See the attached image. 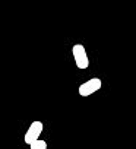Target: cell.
Masks as SVG:
<instances>
[{"label":"cell","mask_w":136,"mask_h":149,"mask_svg":"<svg viewBox=\"0 0 136 149\" xmlns=\"http://www.w3.org/2000/svg\"><path fill=\"white\" fill-rule=\"evenodd\" d=\"M72 54H73V58H75L78 69H86L89 66L88 54H86V50L82 44H75L72 47Z\"/></svg>","instance_id":"1"},{"label":"cell","mask_w":136,"mask_h":149,"mask_svg":"<svg viewBox=\"0 0 136 149\" xmlns=\"http://www.w3.org/2000/svg\"><path fill=\"white\" fill-rule=\"evenodd\" d=\"M43 130H44V124H43L41 121H38V120H37V121H32V123L29 124V127H28L25 136H24L25 143H27V145H32L35 140L40 139Z\"/></svg>","instance_id":"2"},{"label":"cell","mask_w":136,"mask_h":149,"mask_svg":"<svg viewBox=\"0 0 136 149\" xmlns=\"http://www.w3.org/2000/svg\"><path fill=\"white\" fill-rule=\"evenodd\" d=\"M101 86H103L101 79H100V78H92V79L84 82V84L79 86V95L84 97V98H85V97H89V95L95 94L97 91H100Z\"/></svg>","instance_id":"3"},{"label":"cell","mask_w":136,"mask_h":149,"mask_svg":"<svg viewBox=\"0 0 136 149\" xmlns=\"http://www.w3.org/2000/svg\"><path fill=\"white\" fill-rule=\"evenodd\" d=\"M29 148H31V149H47V148H48V145H47V142H45V140L38 139V140H35L32 145H29Z\"/></svg>","instance_id":"4"}]
</instances>
